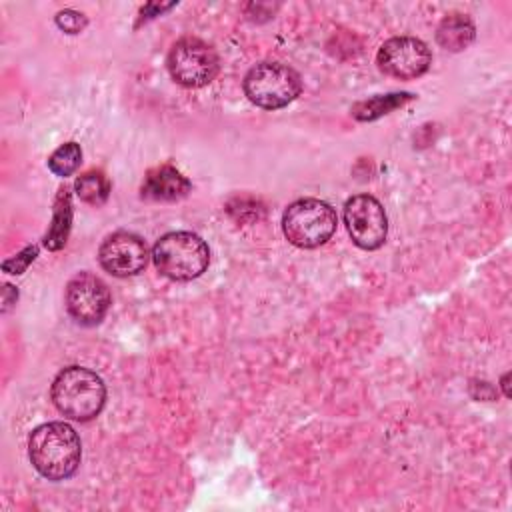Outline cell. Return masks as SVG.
Wrapping results in <instances>:
<instances>
[{
	"label": "cell",
	"mask_w": 512,
	"mask_h": 512,
	"mask_svg": "<svg viewBox=\"0 0 512 512\" xmlns=\"http://www.w3.org/2000/svg\"><path fill=\"white\" fill-rule=\"evenodd\" d=\"M70 228H72V194L68 186H60L54 198L52 222L44 236V246L52 252L64 248L68 242Z\"/></svg>",
	"instance_id": "obj_12"
},
{
	"label": "cell",
	"mask_w": 512,
	"mask_h": 512,
	"mask_svg": "<svg viewBox=\"0 0 512 512\" xmlns=\"http://www.w3.org/2000/svg\"><path fill=\"white\" fill-rule=\"evenodd\" d=\"M166 66L178 84L186 88H200L216 78L220 62L210 44L200 38L186 36L174 42L168 52Z\"/></svg>",
	"instance_id": "obj_6"
},
{
	"label": "cell",
	"mask_w": 512,
	"mask_h": 512,
	"mask_svg": "<svg viewBox=\"0 0 512 512\" xmlns=\"http://www.w3.org/2000/svg\"><path fill=\"white\" fill-rule=\"evenodd\" d=\"M502 388H504V394L510 396V390H508V374L502 376Z\"/></svg>",
	"instance_id": "obj_20"
},
{
	"label": "cell",
	"mask_w": 512,
	"mask_h": 512,
	"mask_svg": "<svg viewBox=\"0 0 512 512\" xmlns=\"http://www.w3.org/2000/svg\"><path fill=\"white\" fill-rule=\"evenodd\" d=\"M50 394L58 412L76 422L96 418L106 402V386L102 378L84 366H68L60 370L52 382Z\"/></svg>",
	"instance_id": "obj_2"
},
{
	"label": "cell",
	"mask_w": 512,
	"mask_h": 512,
	"mask_svg": "<svg viewBox=\"0 0 512 512\" xmlns=\"http://www.w3.org/2000/svg\"><path fill=\"white\" fill-rule=\"evenodd\" d=\"M190 188V180L180 170H176L170 164H162L148 170L140 186V194L142 198L152 202H174L184 198L190 192Z\"/></svg>",
	"instance_id": "obj_11"
},
{
	"label": "cell",
	"mask_w": 512,
	"mask_h": 512,
	"mask_svg": "<svg viewBox=\"0 0 512 512\" xmlns=\"http://www.w3.org/2000/svg\"><path fill=\"white\" fill-rule=\"evenodd\" d=\"M300 74L282 62H260L244 76V94L264 110H278L298 98Z\"/></svg>",
	"instance_id": "obj_5"
},
{
	"label": "cell",
	"mask_w": 512,
	"mask_h": 512,
	"mask_svg": "<svg viewBox=\"0 0 512 512\" xmlns=\"http://www.w3.org/2000/svg\"><path fill=\"white\" fill-rule=\"evenodd\" d=\"M16 298H18V290L14 286H10V284H4V308L2 310L8 312L10 306L16 304Z\"/></svg>",
	"instance_id": "obj_19"
},
{
	"label": "cell",
	"mask_w": 512,
	"mask_h": 512,
	"mask_svg": "<svg viewBox=\"0 0 512 512\" xmlns=\"http://www.w3.org/2000/svg\"><path fill=\"white\" fill-rule=\"evenodd\" d=\"M110 188H112L110 180L104 176L102 170H88L82 176H78L74 182V190L78 198L92 206L104 204L110 196Z\"/></svg>",
	"instance_id": "obj_15"
},
{
	"label": "cell",
	"mask_w": 512,
	"mask_h": 512,
	"mask_svg": "<svg viewBox=\"0 0 512 512\" xmlns=\"http://www.w3.org/2000/svg\"><path fill=\"white\" fill-rule=\"evenodd\" d=\"M156 270L176 282L198 278L210 262L208 244L194 232H168L152 248Z\"/></svg>",
	"instance_id": "obj_3"
},
{
	"label": "cell",
	"mask_w": 512,
	"mask_h": 512,
	"mask_svg": "<svg viewBox=\"0 0 512 512\" xmlns=\"http://www.w3.org/2000/svg\"><path fill=\"white\" fill-rule=\"evenodd\" d=\"M82 162V148L76 142H66L62 146H58L50 158H48V168L56 174V176H70L72 172H76V168Z\"/></svg>",
	"instance_id": "obj_16"
},
{
	"label": "cell",
	"mask_w": 512,
	"mask_h": 512,
	"mask_svg": "<svg viewBox=\"0 0 512 512\" xmlns=\"http://www.w3.org/2000/svg\"><path fill=\"white\" fill-rule=\"evenodd\" d=\"M32 466L48 480L70 478L82 458V444L76 430L66 422H48L32 430L28 438Z\"/></svg>",
	"instance_id": "obj_1"
},
{
	"label": "cell",
	"mask_w": 512,
	"mask_h": 512,
	"mask_svg": "<svg viewBox=\"0 0 512 512\" xmlns=\"http://www.w3.org/2000/svg\"><path fill=\"white\" fill-rule=\"evenodd\" d=\"M344 224L352 242L362 250L380 248L388 234L386 212L370 194H356L346 200Z\"/></svg>",
	"instance_id": "obj_7"
},
{
	"label": "cell",
	"mask_w": 512,
	"mask_h": 512,
	"mask_svg": "<svg viewBox=\"0 0 512 512\" xmlns=\"http://www.w3.org/2000/svg\"><path fill=\"white\" fill-rule=\"evenodd\" d=\"M110 308L108 286L90 272H80L66 284V310L82 326H96Z\"/></svg>",
	"instance_id": "obj_9"
},
{
	"label": "cell",
	"mask_w": 512,
	"mask_h": 512,
	"mask_svg": "<svg viewBox=\"0 0 512 512\" xmlns=\"http://www.w3.org/2000/svg\"><path fill=\"white\" fill-rule=\"evenodd\" d=\"M474 36H476V28L466 14H448L436 30L438 44L450 52H460L468 48Z\"/></svg>",
	"instance_id": "obj_13"
},
{
	"label": "cell",
	"mask_w": 512,
	"mask_h": 512,
	"mask_svg": "<svg viewBox=\"0 0 512 512\" xmlns=\"http://www.w3.org/2000/svg\"><path fill=\"white\" fill-rule=\"evenodd\" d=\"M38 256V246H26L22 252H18L16 256L8 258L2 262V270L8 274H22Z\"/></svg>",
	"instance_id": "obj_17"
},
{
	"label": "cell",
	"mask_w": 512,
	"mask_h": 512,
	"mask_svg": "<svg viewBox=\"0 0 512 512\" xmlns=\"http://www.w3.org/2000/svg\"><path fill=\"white\" fill-rule=\"evenodd\" d=\"M148 246L146 242L132 232H114L110 234L98 250L100 266L112 276H134L142 272L148 264Z\"/></svg>",
	"instance_id": "obj_10"
},
{
	"label": "cell",
	"mask_w": 512,
	"mask_h": 512,
	"mask_svg": "<svg viewBox=\"0 0 512 512\" xmlns=\"http://www.w3.org/2000/svg\"><path fill=\"white\" fill-rule=\"evenodd\" d=\"M338 216L334 208L318 198L292 202L282 214V232L298 248H318L336 232Z\"/></svg>",
	"instance_id": "obj_4"
},
{
	"label": "cell",
	"mask_w": 512,
	"mask_h": 512,
	"mask_svg": "<svg viewBox=\"0 0 512 512\" xmlns=\"http://www.w3.org/2000/svg\"><path fill=\"white\" fill-rule=\"evenodd\" d=\"M414 96L410 92H392V94H380V96H374V98H368V100H362V102H356L352 106V116L356 120H362V122H370V120H376L400 106H404L406 102H410Z\"/></svg>",
	"instance_id": "obj_14"
},
{
	"label": "cell",
	"mask_w": 512,
	"mask_h": 512,
	"mask_svg": "<svg viewBox=\"0 0 512 512\" xmlns=\"http://www.w3.org/2000/svg\"><path fill=\"white\" fill-rule=\"evenodd\" d=\"M430 62L432 54L428 46L414 36H394L386 40L376 54L378 68L400 80L422 76L430 68Z\"/></svg>",
	"instance_id": "obj_8"
},
{
	"label": "cell",
	"mask_w": 512,
	"mask_h": 512,
	"mask_svg": "<svg viewBox=\"0 0 512 512\" xmlns=\"http://www.w3.org/2000/svg\"><path fill=\"white\" fill-rule=\"evenodd\" d=\"M88 20L82 12H76V10H62L56 14V26L60 30H64L66 34H78L86 28Z\"/></svg>",
	"instance_id": "obj_18"
}]
</instances>
